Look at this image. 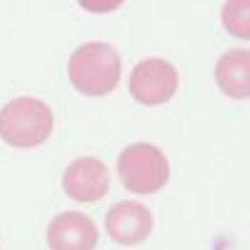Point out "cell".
<instances>
[{
	"label": "cell",
	"mask_w": 250,
	"mask_h": 250,
	"mask_svg": "<svg viewBox=\"0 0 250 250\" xmlns=\"http://www.w3.org/2000/svg\"><path fill=\"white\" fill-rule=\"evenodd\" d=\"M123 60L108 43H85L73 50L68 60V78L83 95L100 98L118 88Z\"/></svg>",
	"instance_id": "1"
},
{
	"label": "cell",
	"mask_w": 250,
	"mask_h": 250,
	"mask_svg": "<svg viewBox=\"0 0 250 250\" xmlns=\"http://www.w3.org/2000/svg\"><path fill=\"white\" fill-rule=\"evenodd\" d=\"M53 110L48 103L23 95L0 108V138L13 148H38L53 133Z\"/></svg>",
	"instance_id": "2"
},
{
	"label": "cell",
	"mask_w": 250,
	"mask_h": 250,
	"mask_svg": "<svg viewBox=\"0 0 250 250\" xmlns=\"http://www.w3.org/2000/svg\"><path fill=\"white\" fill-rule=\"evenodd\" d=\"M120 183L135 195H153L170 180V163L153 143H130L118 158Z\"/></svg>",
	"instance_id": "3"
},
{
	"label": "cell",
	"mask_w": 250,
	"mask_h": 250,
	"mask_svg": "<svg viewBox=\"0 0 250 250\" xmlns=\"http://www.w3.org/2000/svg\"><path fill=\"white\" fill-rule=\"evenodd\" d=\"M178 68L163 58L140 60L128 78V90L140 105H163L178 93Z\"/></svg>",
	"instance_id": "4"
},
{
	"label": "cell",
	"mask_w": 250,
	"mask_h": 250,
	"mask_svg": "<svg viewBox=\"0 0 250 250\" xmlns=\"http://www.w3.org/2000/svg\"><path fill=\"white\" fill-rule=\"evenodd\" d=\"M62 190L78 203H95L110 190V170L98 158H78L73 160L62 175Z\"/></svg>",
	"instance_id": "5"
},
{
	"label": "cell",
	"mask_w": 250,
	"mask_h": 250,
	"mask_svg": "<svg viewBox=\"0 0 250 250\" xmlns=\"http://www.w3.org/2000/svg\"><path fill=\"white\" fill-rule=\"evenodd\" d=\"M105 228L110 240H115L118 245H140L143 240H148L153 230V213L143 203L123 200L108 210Z\"/></svg>",
	"instance_id": "6"
},
{
	"label": "cell",
	"mask_w": 250,
	"mask_h": 250,
	"mask_svg": "<svg viewBox=\"0 0 250 250\" xmlns=\"http://www.w3.org/2000/svg\"><path fill=\"white\" fill-rule=\"evenodd\" d=\"M50 250H95L98 225L83 213H60L48 225Z\"/></svg>",
	"instance_id": "7"
},
{
	"label": "cell",
	"mask_w": 250,
	"mask_h": 250,
	"mask_svg": "<svg viewBox=\"0 0 250 250\" xmlns=\"http://www.w3.org/2000/svg\"><path fill=\"white\" fill-rule=\"evenodd\" d=\"M215 83L230 98H250V50L235 48L223 53L215 65Z\"/></svg>",
	"instance_id": "8"
},
{
	"label": "cell",
	"mask_w": 250,
	"mask_h": 250,
	"mask_svg": "<svg viewBox=\"0 0 250 250\" xmlns=\"http://www.w3.org/2000/svg\"><path fill=\"white\" fill-rule=\"evenodd\" d=\"M223 25L233 35L248 40L250 38V3L248 0H235V3L223 5Z\"/></svg>",
	"instance_id": "9"
},
{
	"label": "cell",
	"mask_w": 250,
	"mask_h": 250,
	"mask_svg": "<svg viewBox=\"0 0 250 250\" xmlns=\"http://www.w3.org/2000/svg\"><path fill=\"white\" fill-rule=\"evenodd\" d=\"M120 3H105V5H98V3H83V8H85V10H115Z\"/></svg>",
	"instance_id": "10"
}]
</instances>
